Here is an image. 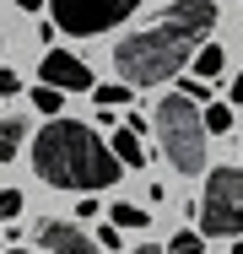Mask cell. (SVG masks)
I'll return each instance as SVG.
<instances>
[{
  "label": "cell",
  "mask_w": 243,
  "mask_h": 254,
  "mask_svg": "<svg viewBox=\"0 0 243 254\" xmlns=\"http://www.w3.org/2000/svg\"><path fill=\"white\" fill-rule=\"evenodd\" d=\"M211 27H216V5L211 0H173L157 27L130 33L114 49V65H119L124 87H157V81L179 76L189 65V54L205 44Z\"/></svg>",
  "instance_id": "1"
},
{
  "label": "cell",
  "mask_w": 243,
  "mask_h": 254,
  "mask_svg": "<svg viewBox=\"0 0 243 254\" xmlns=\"http://www.w3.org/2000/svg\"><path fill=\"white\" fill-rule=\"evenodd\" d=\"M33 173L54 190H114L124 179V162L108 152V141H97L92 125L54 114L33 141Z\"/></svg>",
  "instance_id": "2"
},
{
  "label": "cell",
  "mask_w": 243,
  "mask_h": 254,
  "mask_svg": "<svg viewBox=\"0 0 243 254\" xmlns=\"http://www.w3.org/2000/svg\"><path fill=\"white\" fill-rule=\"evenodd\" d=\"M157 125V141H162V157L179 168V173H205V125H200V103L173 92V98L157 103L151 114Z\"/></svg>",
  "instance_id": "3"
},
{
  "label": "cell",
  "mask_w": 243,
  "mask_h": 254,
  "mask_svg": "<svg viewBox=\"0 0 243 254\" xmlns=\"http://www.w3.org/2000/svg\"><path fill=\"white\" fill-rule=\"evenodd\" d=\"M243 233V168H211L200 195V238H238Z\"/></svg>",
  "instance_id": "4"
},
{
  "label": "cell",
  "mask_w": 243,
  "mask_h": 254,
  "mask_svg": "<svg viewBox=\"0 0 243 254\" xmlns=\"http://www.w3.org/2000/svg\"><path fill=\"white\" fill-rule=\"evenodd\" d=\"M141 0H49V16L60 33L70 38H92V33H108L119 27L124 16H135Z\"/></svg>",
  "instance_id": "5"
},
{
  "label": "cell",
  "mask_w": 243,
  "mask_h": 254,
  "mask_svg": "<svg viewBox=\"0 0 243 254\" xmlns=\"http://www.w3.org/2000/svg\"><path fill=\"white\" fill-rule=\"evenodd\" d=\"M38 76H44L49 87H60V92H92V87H97L92 70H87V65H81L70 49H49L44 65H38Z\"/></svg>",
  "instance_id": "6"
},
{
  "label": "cell",
  "mask_w": 243,
  "mask_h": 254,
  "mask_svg": "<svg viewBox=\"0 0 243 254\" xmlns=\"http://www.w3.org/2000/svg\"><path fill=\"white\" fill-rule=\"evenodd\" d=\"M38 244L49 254H97L92 233H81L76 222H38Z\"/></svg>",
  "instance_id": "7"
},
{
  "label": "cell",
  "mask_w": 243,
  "mask_h": 254,
  "mask_svg": "<svg viewBox=\"0 0 243 254\" xmlns=\"http://www.w3.org/2000/svg\"><path fill=\"white\" fill-rule=\"evenodd\" d=\"M108 152L119 157L124 168H146V146H141V135L124 125V130H114V141H108Z\"/></svg>",
  "instance_id": "8"
},
{
  "label": "cell",
  "mask_w": 243,
  "mask_h": 254,
  "mask_svg": "<svg viewBox=\"0 0 243 254\" xmlns=\"http://www.w3.org/2000/svg\"><path fill=\"white\" fill-rule=\"evenodd\" d=\"M189 65H194V76H200V81H211V76H222L227 49H222V44H200V49L189 54Z\"/></svg>",
  "instance_id": "9"
},
{
  "label": "cell",
  "mask_w": 243,
  "mask_h": 254,
  "mask_svg": "<svg viewBox=\"0 0 243 254\" xmlns=\"http://www.w3.org/2000/svg\"><path fill=\"white\" fill-rule=\"evenodd\" d=\"M22 135H27V125H22V119H0V162H11V157H16Z\"/></svg>",
  "instance_id": "10"
},
{
  "label": "cell",
  "mask_w": 243,
  "mask_h": 254,
  "mask_svg": "<svg viewBox=\"0 0 243 254\" xmlns=\"http://www.w3.org/2000/svg\"><path fill=\"white\" fill-rule=\"evenodd\" d=\"M200 125H205V135H211V130L227 135V130H233V108H227V103H211V108L200 114Z\"/></svg>",
  "instance_id": "11"
},
{
  "label": "cell",
  "mask_w": 243,
  "mask_h": 254,
  "mask_svg": "<svg viewBox=\"0 0 243 254\" xmlns=\"http://www.w3.org/2000/svg\"><path fill=\"white\" fill-rule=\"evenodd\" d=\"M146 222H151V216H146L135 200H119V205H114V227H135V233H141Z\"/></svg>",
  "instance_id": "12"
},
{
  "label": "cell",
  "mask_w": 243,
  "mask_h": 254,
  "mask_svg": "<svg viewBox=\"0 0 243 254\" xmlns=\"http://www.w3.org/2000/svg\"><path fill=\"white\" fill-rule=\"evenodd\" d=\"M33 103H38V114H49V119H54V114H60V108H65V92H60V87H33Z\"/></svg>",
  "instance_id": "13"
},
{
  "label": "cell",
  "mask_w": 243,
  "mask_h": 254,
  "mask_svg": "<svg viewBox=\"0 0 243 254\" xmlns=\"http://www.w3.org/2000/svg\"><path fill=\"white\" fill-rule=\"evenodd\" d=\"M135 98V87H124V81H119V87H92V103H103V108H119V103H130Z\"/></svg>",
  "instance_id": "14"
},
{
  "label": "cell",
  "mask_w": 243,
  "mask_h": 254,
  "mask_svg": "<svg viewBox=\"0 0 243 254\" xmlns=\"http://www.w3.org/2000/svg\"><path fill=\"white\" fill-rule=\"evenodd\" d=\"M200 249H205V238H200V233H184V227H179V233L168 238V249H162V254H200Z\"/></svg>",
  "instance_id": "15"
},
{
  "label": "cell",
  "mask_w": 243,
  "mask_h": 254,
  "mask_svg": "<svg viewBox=\"0 0 243 254\" xmlns=\"http://www.w3.org/2000/svg\"><path fill=\"white\" fill-rule=\"evenodd\" d=\"M92 244H97V249H108V254H119V244H124V227H114V222H108V227H97Z\"/></svg>",
  "instance_id": "16"
},
{
  "label": "cell",
  "mask_w": 243,
  "mask_h": 254,
  "mask_svg": "<svg viewBox=\"0 0 243 254\" xmlns=\"http://www.w3.org/2000/svg\"><path fill=\"white\" fill-rule=\"evenodd\" d=\"M22 216V190H0V222H16Z\"/></svg>",
  "instance_id": "17"
},
{
  "label": "cell",
  "mask_w": 243,
  "mask_h": 254,
  "mask_svg": "<svg viewBox=\"0 0 243 254\" xmlns=\"http://www.w3.org/2000/svg\"><path fill=\"white\" fill-rule=\"evenodd\" d=\"M11 92H22V81H16V70H0V98H11Z\"/></svg>",
  "instance_id": "18"
},
{
  "label": "cell",
  "mask_w": 243,
  "mask_h": 254,
  "mask_svg": "<svg viewBox=\"0 0 243 254\" xmlns=\"http://www.w3.org/2000/svg\"><path fill=\"white\" fill-rule=\"evenodd\" d=\"M233 103H243V70H238V81H233Z\"/></svg>",
  "instance_id": "19"
},
{
  "label": "cell",
  "mask_w": 243,
  "mask_h": 254,
  "mask_svg": "<svg viewBox=\"0 0 243 254\" xmlns=\"http://www.w3.org/2000/svg\"><path fill=\"white\" fill-rule=\"evenodd\" d=\"M16 5H22V11H44V0H16Z\"/></svg>",
  "instance_id": "20"
},
{
  "label": "cell",
  "mask_w": 243,
  "mask_h": 254,
  "mask_svg": "<svg viewBox=\"0 0 243 254\" xmlns=\"http://www.w3.org/2000/svg\"><path fill=\"white\" fill-rule=\"evenodd\" d=\"M130 254H162V249H151V244H141V249H130Z\"/></svg>",
  "instance_id": "21"
},
{
  "label": "cell",
  "mask_w": 243,
  "mask_h": 254,
  "mask_svg": "<svg viewBox=\"0 0 243 254\" xmlns=\"http://www.w3.org/2000/svg\"><path fill=\"white\" fill-rule=\"evenodd\" d=\"M0 254H27V249H0Z\"/></svg>",
  "instance_id": "22"
},
{
  "label": "cell",
  "mask_w": 243,
  "mask_h": 254,
  "mask_svg": "<svg viewBox=\"0 0 243 254\" xmlns=\"http://www.w3.org/2000/svg\"><path fill=\"white\" fill-rule=\"evenodd\" d=\"M0 249H5V238H0Z\"/></svg>",
  "instance_id": "23"
}]
</instances>
